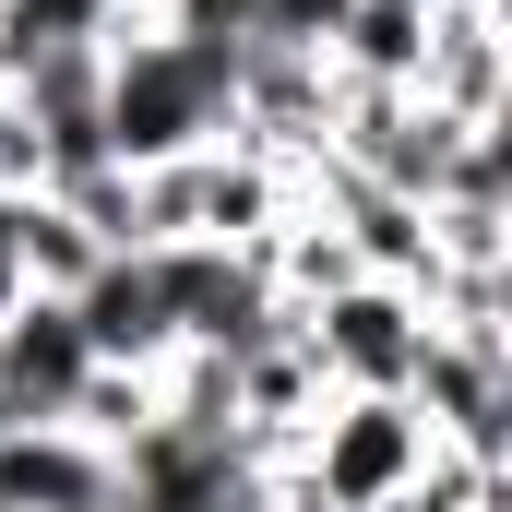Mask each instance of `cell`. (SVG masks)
<instances>
[{"instance_id":"obj_2","label":"cell","mask_w":512,"mask_h":512,"mask_svg":"<svg viewBox=\"0 0 512 512\" xmlns=\"http://www.w3.org/2000/svg\"><path fill=\"white\" fill-rule=\"evenodd\" d=\"M429 453L441 441H429V417L405 393H322L310 429H298V453H286V477L322 489L334 512H382V501H405L429 477Z\"/></svg>"},{"instance_id":"obj_3","label":"cell","mask_w":512,"mask_h":512,"mask_svg":"<svg viewBox=\"0 0 512 512\" xmlns=\"http://www.w3.org/2000/svg\"><path fill=\"white\" fill-rule=\"evenodd\" d=\"M286 322H298V358L322 370V393H405L417 382V346H429L417 286H382V274H346V286H322Z\"/></svg>"},{"instance_id":"obj_10","label":"cell","mask_w":512,"mask_h":512,"mask_svg":"<svg viewBox=\"0 0 512 512\" xmlns=\"http://www.w3.org/2000/svg\"><path fill=\"white\" fill-rule=\"evenodd\" d=\"M346 12H358V0H251V48H298V60H322Z\"/></svg>"},{"instance_id":"obj_1","label":"cell","mask_w":512,"mask_h":512,"mask_svg":"<svg viewBox=\"0 0 512 512\" xmlns=\"http://www.w3.org/2000/svg\"><path fill=\"white\" fill-rule=\"evenodd\" d=\"M239 60L251 48H215V36H167L120 12V36L96 48V131L120 167H179V155H215L239 143Z\"/></svg>"},{"instance_id":"obj_5","label":"cell","mask_w":512,"mask_h":512,"mask_svg":"<svg viewBox=\"0 0 512 512\" xmlns=\"http://www.w3.org/2000/svg\"><path fill=\"white\" fill-rule=\"evenodd\" d=\"M84 382H96V346H84L72 298H24L0 322V429H72Z\"/></svg>"},{"instance_id":"obj_9","label":"cell","mask_w":512,"mask_h":512,"mask_svg":"<svg viewBox=\"0 0 512 512\" xmlns=\"http://www.w3.org/2000/svg\"><path fill=\"white\" fill-rule=\"evenodd\" d=\"M12 251H24V286H36V298H72V286L108 262V251H96V227H72L48 191H12Z\"/></svg>"},{"instance_id":"obj_11","label":"cell","mask_w":512,"mask_h":512,"mask_svg":"<svg viewBox=\"0 0 512 512\" xmlns=\"http://www.w3.org/2000/svg\"><path fill=\"white\" fill-rule=\"evenodd\" d=\"M262 512H334V501H322V489H298V477L274 465V477H262Z\"/></svg>"},{"instance_id":"obj_7","label":"cell","mask_w":512,"mask_h":512,"mask_svg":"<svg viewBox=\"0 0 512 512\" xmlns=\"http://www.w3.org/2000/svg\"><path fill=\"white\" fill-rule=\"evenodd\" d=\"M0 512H120V453L84 429H0Z\"/></svg>"},{"instance_id":"obj_4","label":"cell","mask_w":512,"mask_h":512,"mask_svg":"<svg viewBox=\"0 0 512 512\" xmlns=\"http://www.w3.org/2000/svg\"><path fill=\"white\" fill-rule=\"evenodd\" d=\"M417 108L489 131L512 120V36H501V0H429V48H417Z\"/></svg>"},{"instance_id":"obj_8","label":"cell","mask_w":512,"mask_h":512,"mask_svg":"<svg viewBox=\"0 0 512 512\" xmlns=\"http://www.w3.org/2000/svg\"><path fill=\"white\" fill-rule=\"evenodd\" d=\"M417 48H429V12L417 0H358L346 24H334V48H322V72L334 84H417Z\"/></svg>"},{"instance_id":"obj_12","label":"cell","mask_w":512,"mask_h":512,"mask_svg":"<svg viewBox=\"0 0 512 512\" xmlns=\"http://www.w3.org/2000/svg\"><path fill=\"white\" fill-rule=\"evenodd\" d=\"M417 12H429V0H417Z\"/></svg>"},{"instance_id":"obj_6","label":"cell","mask_w":512,"mask_h":512,"mask_svg":"<svg viewBox=\"0 0 512 512\" xmlns=\"http://www.w3.org/2000/svg\"><path fill=\"white\" fill-rule=\"evenodd\" d=\"M72 322H84L96 370H167V358H179V310H167L155 251H108L84 286H72Z\"/></svg>"}]
</instances>
